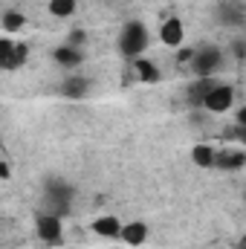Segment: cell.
<instances>
[{
	"instance_id": "1",
	"label": "cell",
	"mask_w": 246,
	"mask_h": 249,
	"mask_svg": "<svg viewBox=\"0 0 246 249\" xmlns=\"http://www.w3.org/2000/svg\"><path fill=\"white\" fill-rule=\"evenodd\" d=\"M148 50V26L142 20H127L119 32V53L127 61L142 58V53Z\"/></svg>"
},
{
	"instance_id": "22",
	"label": "cell",
	"mask_w": 246,
	"mask_h": 249,
	"mask_svg": "<svg viewBox=\"0 0 246 249\" xmlns=\"http://www.w3.org/2000/svg\"><path fill=\"white\" fill-rule=\"evenodd\" d=\"M0 177H3V180H9V177H12V165H9L6 160L0 162Z\"/></svg>"
},
{
	"instance_id": "17",
	"label": "cell",
	"mask_w": 246,
	"mask_h": 249,
	"mask_svg": "<svg viewBox=\"0 0 246 249\" xmlns=\"http://www.w3.org/2000/svg\"><path fill=\"white\" fill-rule=\"evenodd\" d=\"M23 23H26L23 12H15V9L3 12V32H18V29H23Z\"/></svg>"
},
{
	"instance_id": "15",
	"label": "cell",
	"mask_w": 246,
	"mask_h": 249,
	"mask_svg": "<svg viewBox=\"0 0 246 249\" xmlns=\"http://www.w3.org/2000/svg\"><path fill=\"white\" fill-rule=\"evenodd\" d=\"M29 58V47L26 44H15V53L6 58V61L0 64V70H6V72H12V70H18V67H23Z\"/></svg>"
},
{
	"instance_id": "3",
	"label": "cell",
	"mask_w": 246,
	"mask_h": 249,
	"mask_svg": "<svg viewBox=\"0 0 246 249\" xmlns=\"http://www.w3.org/2000/svg\"><path fill=\"white\" fill-rule=\"evenodd\" d=\"M232 105H235V87L217 81V84L211 87V93L206 96L203 110H206V113H226V110H232Z\"/></svg>"
},
{
	"instance_id": "4",
	"label": "cell",
	"mask_w": 246,
	"mask_h": 249,
	"mask_svg": "<svg viewBox=\"0 0 246 249\" xmlns=\"http://www.w3.org/2000/svg\"><path fill=\"white\" fill-rule=\"evenodd\" d=\"M35 232H38V238L44 241V244H61V217L55 214V212H41L38 217H35Z\"/></svg>"
},
{
	"instance_id": "21",
	"label": "cell",
	"mask_w": 246,
	"mask_h": 249,
	"mask_svg": "<svg viewBox=\"0 0 246 249\" xmlns=\"http://www.w3.org/2000/svg\"><path fill=\"white\" fill-rule=\"evenodd\" d=\"M194 53H197V50H188V47H185V50H180V53H177V61L180 64H191V58H194Z\"/></svg>"
},
{
	"instance_id": "16",
	"label": "cell",
	"mask_w": 246,
	"mask_h": 249,
	"mask_svg": "<svg viewBox=\"0 0 246 249\" xmlns=\"http://www.w3.org/2000/svg\"><path fill=\"white\" fill-rule=\"evenodd\" d=\"M47 9H50L53 18H72L75 9H78V3H75V0H50Z\"/></svg>"
},
{
	"instance_id": "24",
	"label": "cell",
	"mask_w": 246,
	"mask_h": 249,
	"mask_svg": "<svg viewBox=\"0 0 246 249\" xmlns=\"http://www.w3.org/2000/svg\"><path fill=\"white\" fill-rule=\"evenodd\" d=\"M238 249H246V238H241V244H238Z\"/></svg>"
},
{
	"instance_id": "5",
	"label": "cell",
	"mask_w": 246,
	"mask_h": 249,
	"mask_svg": "<svg viewBox=\"0 0 246 249\" xmlns=\"http://www.w3.org/2000/svg\"><path fill=\"white\" fill-rule=\"evenodd\" d=\"M159 41L165 44V47H171V50H180L185 41V26L180 18H165L162 23H159Z\"/></svg>"
},
{
	"instance_id": "12",
	"label": "cell",
	"mask_w": 246,
	"mask_h": 249,
	"mask_svg": "<svg viewBox=\"0 0 246 249\" xmlns=\"http://www.w3.org/2000/svg\"><path fill=\"white\" fill-rule=\"evenodd\" d=\"M214 84H217L214 78H197V81L188 87V105H191V107H203V105H206V96L211 93Z\"/></svg>"
},
{
	"instance_id": "11",
	"label": "cell",
	"mask_w": 246,
	"mask_h": 249,
	"mask_svg": "<svg viewBox=\"0 0 246 249\" xmlns=\"http://www.w3.org/2000/svg\"><path fill=\"white\" fill-rule=\"evenodd\" d=\"M127 247H142L145 241H148V226L142 223V220H133V223H124L122 226V238Z\"/></svg>"
},
{
	"instance_id": "13",
	"label": "cell",
	"mask_w": 246,
	"mask_h": 249,
	"mask_svg": "<svg viewBox=\"0 0 246 249\" xmlns=\"http://www.w3.org/2000/svg\"><path fill=\"white\" fill-rule=\"evenodd\" d=\"M87 90H90V84H87V78H81V75H70V78L61 81V96L64 99H84Z\"/></svg>"
},
{
	"instance_id": "10",
	"label": "cell",
	"mask_w": 246,
	"mask_h": 249,
	"mask_svg": "<svg viewBox=\"0 0 246 249\" xmlns=\"http://www.w3.org/2000/svg\"><path fill=\"white\" fill-rule=\"evenodd\" d=\"M191 162L197 168H214L217 165V148L209 145V142H197L191 148Z\"/></svg>"
},
{
	"instance_id": "6",
	"label": "cell",
	"mask_w": 246,
	"mask_h": 249,
	"mask_svg": "<svg viewBox=\"0 0 246 249\" xmlns=\"http://www.w3.org/2000/svg\"><path fill=\"white\" fill-rule=\"evenodd\" d=\"M217 20L223 23V26H232V29H244L246 26V9L241 6V3H220L217 9Z\"/></svg>"
},
{
	"instance_id": "23",
	"label": "cell",
	"mask_w": 246,
	"mask_h": 249,
	"mask_svg": "<svg viewBox=\"0 0 246 249\" xmlns=\"http://www.w3.org/2000/svg\"><path fill=\"white\" fill-rule=\"evenodd\" d=\"M235 122H238V124H246V105H244V107H238V113H235Z\"/></svg>"
},
{
	"instance_id": "25",
	"label": "cell",
	"mask_w": 246,
	"mask_h": 249,
	"mask_svg": "<svg viewBox=\"0 0 246 249\" xmlns=\"http://www.w3.org/2000/svg\"><path fill=\"white\" fill-rule=\"evenodd\" d=\"M244 200H246V191H244Z\"/></svg>"
},
{
	"instance_id": "8",
	"label": "cell",
	"mask_w": 246,
	"mask_h": 249,
	"mask_svg": "<svg viewBox=\"0 0 246 249\" xmlns=\"http://www.w3.org/2000/svg\"><path fill=\"white\" fill-rule=\"evenodd\" d=\"M122 220L119 217H113V214H102V217H96L93 220V232L99 235V238H122Z\"/></svg>"
},
{
	"instance_id": "19",
	"label": "cell",
	"mask_w": 246,
	"mask_h": 249,
	"mask_svg": "<svg viewBox=\"0 0 246 249\" xmlns=\"http://www.w3.org/2000/svg\"><path fill=\"white\" fill-rule=\"evenodd\" d=\"M84 41H87L84 29H72V32L67 35V41H64V44H70V47H78V50H81V44H84Z\"/></svg>"
},
{
	"instance_id": "18",
	"label": "cell",
	"mask_w": 246,
	"mask_h": 249,
	"mask_svg": "<svg viewBox=\"0 0 246 249\" xmlns=\"http://www.w3.org/2000/svg\"><path fill=\"white\" fill-rule=\"evenodd\" d=\"M12 53H15V41H12L9 35H3V38H0V64L6 61Z\"/></svg>"
},
{
	"instance_id": "14",
	"label": "cell",
	"mask_w": 246,
	"mask_h": 249,
	"mask_svg": "<svg viewBox=\"0 0 246 249\" xmlns=\"http://www.w3.org/2000/svg\"><path fill=\"white\" fill-rule=\"evenodd\" d=\"M133 70H136L139 81H145V84H157V81L162 78L159 67H157L154 61H148V58H136V61H133Z\"/></svg>"
},
{
	"instance_id": "7",
	"label": "cell",
	"mask_w": 246,
	"mask_h": 249,
	"mask_svg": "<svg viewBox=\"0 0 246 249\" xmlns=\"http://www.w3.org/2000/svg\"><path fill=\"white\" fill-rule=\"evenodd\" d=\"M246 165V151L244 148H226V151H217V165L220 171H238Z\"/></svg>"
},
{
	"instance_id": "2",
	"label": "cell",
	"mask_w": 246,
	"mask_h": 249,
	"mask_svg": "<svg viewBox=\"0 0 246 249\" xmlns=\"http://www.w3.org/2000/svg\"><path fill=\"white\" fill-rule=\"evenodd\" d=\"M220 67H223V53H220V47H203V50H197L194 58H191V70H194L197 78H214Z\"/></svg>"
},
{
	"instance_id": "20",
	"label": "cell",
	"mask_w": 246,
	"mask_h": 249,
	"mask_svg": "<svg viewBox=\"0 0 246 249\" xmlns=\"http://www.w3.org/2000/svg\"><path fill=\"white\" fill-rule=\"evenodd\" d=\"M226 136L235 139V142H241V145L246 148V124H235L232 130H226Z\"/></svg>"
},
{
	"instance_id": "9",
	"label": "cell",
	"mask_w": 246,
	"mask_h": 249,
	"mask_svg": "<svg viewBox=\"0 0 246 249\" xmlns=\"http://www.w3.org/2000/svg\"><path fill=\"white\" fill-rule=\"evenodd\" d=\"M53 61L64 67V70H75V67H81L84 61V53L78 50V47H70V44H61L55 53H53Z\"/></svg>"
}]
</instances>
